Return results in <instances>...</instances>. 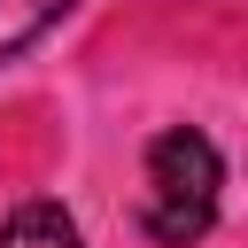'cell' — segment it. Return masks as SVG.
I'll use <instances>...</instances> for the list:
<instances>
[{"mask_svg": "<svg viewBox=\"0 0 248 248\" xmlns=\"http://www.w3.org/2000/svg\"><path fill=\"white\" fill-rule=\"evenodd\" d=\"M217 194H225V163L194 124H170L147 140V186H140V225L163 248H194L217 225Z\"/></svg>", "mask_w": 248, "mask_h": 248, "instance_id": "6da1fadb", "label": "cell"}, {"mask_svg": "<svg viewBox=\"0 0 248 248\" xmlns=\"http://www.w3.org/2000/svg\"><path fill=\"white\" fill-rule=\"evenodd\" d=\"M0 248H85V240H78L70 209H54V202H23V209L0 225Z\"/></svg>", "mask_w": 248, "mask_h": 248, "instance_id": "7a4b0ae2", "label": "cell"}, {"mask_svg": "<svg viewBox=\"0 0 248 248\" xmlns=\"http://www.w3.org/2000/svg\"><path fill=\"white\" fill-rule=\"evenodd\" d=\"M70 8H78V0H0V62H8V54H23L31 39H46Z\"/></svg>", "mask_w": 248, "mask_h": 248, "instance_id": "3957f363", "label": "cell"}]
</instances>
